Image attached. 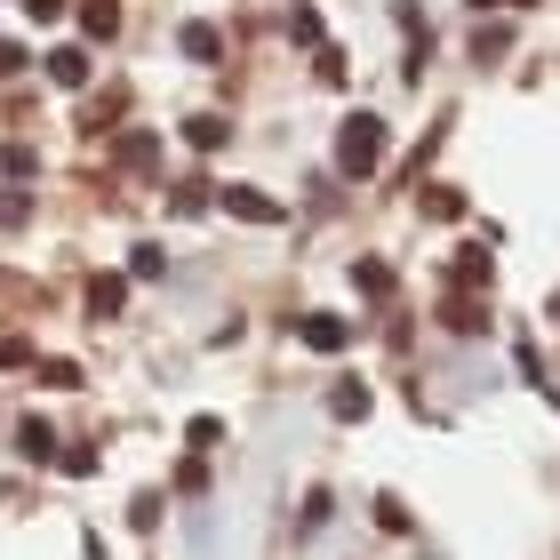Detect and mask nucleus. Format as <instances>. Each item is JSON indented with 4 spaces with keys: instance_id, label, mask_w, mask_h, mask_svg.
I'll return each instance as SVG.
<instances>
[{
    "instance_id": "1",
    "label": "nucleus",
    "mask_w": 560,
    "mask_h": 560,
    "mask_svg": "<svg viewBox=\"0 0 560 560\" xmlns=\"http://www.w3.org/2000/svg\"><path fill=\"white\" fill-rule=\"evenodd\" d=\"M337 168L352 176V185L385 168V120H376V113H352L345 129H337Z\"/></svg>"
},
{
    "instance_id": "2",
    "label": "nucleus",
    "mask_w": 560,
    "mask_h": 560,
    "mask_svg": "<svg viewBox=\"0 0 560 560\" xmlns=\"http://www.w3.org/2000/svg\"><path fill=\"white\" fill-rule=\"evenodd\" d=\"M217 209L241 217V224H280V217H289V209H280L272 192H257V185H217Z\"/></svg>"
},
{
    "instance_id": "3",
    "label": "nucleus",
    "mask_w": 560,
    "mask_h": 560,
    "mask_svg": "<svg viewBox=\"0 0 560 560\" xmlns=\"http://www.w3.org/2000/svg\"><path fill=\"white\" fill-rule=\"evenodd\" d=\"M296 337L313 345V352H345V345H352V320H337V313H304Z\"/></svg>"
},
{
    "instance_id": "4",
    "label": "nucleus",
    "mask_w": 560,
    "mask_h": 560,
    "mask_svg": "<svg viewBox=\"0 0 560 560\" xmlns=\"http://www.w3.org/2000/svg\"><path fill=\"white\" fill-rule=\"evenodd\" d=\"M441 320H448V328H456V337H480V328H489V304H480V296H472V289H456V296H448V304H441Z\"/></svg>"
},
{
    "instance_id": "5",
    "label": "nucleus",
    "mask_w": 560,
    "mask_h": 560,
    "mask_svg": "<svg viewBox=\"0 0 560 560\" xmlns=\"http://www.w3.org/2000/svg\"><path fill=\"white\" fill-rule=\"evenodd\" d=\"M185 144L192 152H224V144H233V120H224V113H192L185 120Z\"/></svg>"
},
{
    "instance_id": "6",
    "label": "nucleus",
    "mask_w": 560,
    "mask_h": 560,
    "mask_svg": "<svg viewBox=\"0 0 560 560\" xmlns=\"http://www.w3.org/2000/svg\"><path fill=\"white\" fill-rule=\"evenodd\" d=\"M209 209H217V185H200V176L168 185V217H209Z\"/></svg>"
},
{
    "instance_id": "7",
    "label": "nucleus",
    "mask_w": 560,
    "mask_h": 560,
    "mask_svg": "<svg viewBox=\"0 0 560 560\" xmlns=\"http://www.w3.org/2000/svg\"><path fill=\"white\" fill-rule=\"evenodd\" d=\"M48 81L57 89H89V48H48Z\"/></svg>"
},
{
    "instance_id": "8",
    "label": "nucleus",
    "mask_w": 560,
    "mask_h": 560,
    "mask_svg": "<svg viewBox=\"0 0 560 560\" xmlns=\"http://www.w3.org/2000/svg\"><path fill=\"white\" fill-rule=\"evenodd\" d=\"M120 304H129V280H120V272H96V280H89V313H96V320H113Z\"/></svg>"
},
{
    "instance_id": "9",
    "label": "nucleus",
    "mask_w": 560,
    "mask_h": 560,
    "mask_svg": "<svg viewBox=\"0 0 560 560\" xmlns=\"http://www.w3.org/2000/svg\"><path fill=\"white\" fill-rule=\"evenodd\" d=\"M176 48H185L192 65H217V57H224V33H217V24H185V33H176Z\"/></svg>"
},
{
    "instance_id": "10",
    "label": "nucleus",
    "mask_w": 560,
    "mask_h": 560,
    "mask_svg": "<svg viewBox=\"0 0 560 560\" xmlns=\"http://www.w3.org/2000/svg\"><path fill=\"white\" fill-rule=\"evenodd\" d=\"M417 209H424L432 224H456V217H465V192H456V185H424V192H417Z\"/></svg>"
},
{
    "instance_id": "11",
    "label": "nucleus",
    "mask_w": 560,
    "mask_h": 560,
    "mask_svg": "<svg viewBox=\"0 0 560 560\" xmlns=\"http://www.w3.org/2000/svg\"><path fill=\"white\" fill-rule=\"evenodd\" d=\"M113 152H120V168H152V161H161V137H152V129H129Z\"/></svg>"
},
{
    "instance_id": "12",
    "label": "nucleus",
    "mask_w": 560,
    "mask_h": 560,
    "mask_svg": "<svg viewBox=\"0 0 560 560\" xmlns=\"http://www.w3.org/2000/svg\"><path fill=\"white\" fill-rule=\"evenodd\" d=\"M16 448L33 456V465H48V456H57V432H48L40 417H24V424H16Z\"/></svg>"
},
{
    "instance_id": "13",
    "label": "nucleus",
    "mask_w": 560,
    "mask_h": 560,
    "mask_svg": "<svg viewBox=\"0 0 560 560\" xmlns=\"http://www.w3.org/2000/svg\"><path fill=\"white\" fill-rule=\"evenodd\" d=\"M489 280H497L489 248H465V257H456V289H489Z\"/></svg>"
},
{
    "instance_id": "14",
    "label": "nucleus",
    "mask_w": 560,
    "mask_h": 560,
    "mask_svg": "<svg viewBox=\"0 0 560 560\" xmlns=\"http://www.w3.org/2000/svg\"><path fill=\"white\" fill-rule=\"evenodd\" d=\"M81 33H89V40H113V33H120V9H113V0H89V9H81Z\"/></svg>"
},
{
    "instance_id": "15",
    "label": "nucleus",
    "mask_w": 560,
    "mask_h": 560,
    "mask_svg": "<svg viewBox=\"0 0 560 560\" xmlns=\"http://www.w3.org/2000/svg\"><path fill=\"white\" fill-rule=\"evenodd\" d=\"M352 289H361V296H393V272L376 257H361V265H352Z\"/></svg>"
},
{
    "instance_id": "16",
    "label": "nucleus",
    "mask_w": 560,
    "mask_h": 560,
    "mask_svg": "<svg viewBox=\"0 0 560 560\" xmlns=\"http://www.w3.org/2000/svg\"><path fill=\"white\" fill-rule=\"evenodd\" d=\"M129 272H137V280H161V272H168V248H161V241L129 248Z\"/></svg>"
},
{
    "instance_id": "17",
    "label": "nucleus",
    "mask_w": 560,
    "mask_h": 560,
    "mask_svg": "<svg viewBox=\"0 0 560 560\" xmlns=\"http://www.w3.org/2000/svg\"><path fill=\"white\" fill-rule=\"evenodd\" d=\"M289 40L320 48V9H313V0H296V16H289Z\"/></svg>"
},
{
    "instance_id": "18",
    "label": "nucleus",
    "mask_w": 560,
    "mask_h": 560,
    "mask_svg": "<svg viewBox=\"0 0 560 560\" xmlns=\"http://www.w3.org/2000/svg\"><path fill=\"white\" fill-rule=\"evenodd\" d=\"M328 409H337L345 424H352V417H369V385H337V393H328Z\"/></svg>"
},
{
    "instance_id": "19",
    "label": "nucleus",
    "mask_w": 560,
    "mask_h": 560,
    "mask_svg": "<svg viewBox=\"0 0 560 560\" xmlns=\"http://www.w3.org/2000/svg\"><path fill=\"white\" fill-rule=\"evenodd\" d=\"M504 48H513V33H504V24H480V33H472V57H480V65L504 57Z\"/></svg>"
},
{
    "instance_id": "20",
    "label": "nucleus",
    "mask_w": 560,
    "mask_h": 560,
    "mask_svg": "<svg viewBox=\"0 0 560 560\" xmlns=\"http://www.w3.org/2000/svg\"><path fill=\"white\" fill-rule=\"evenodd\" d=\"M0 168L24 185V176H40V152H33V144H9V152H0Z\"/></svg>"
},
{
    "instance_id": "21",
    "label": "nucleus",
    "mask_w": 560,
    "mask_h": 560,
    "mask_svg": "<svg viewBox=\"0 0 560 560\" xmlns=\"http://www.w3.org/2000/svg\"><path fill=\"white\" fill-rule=\"evenodd\" d=\"M40 385H57V393H72V385H81V369H72V361H40Z\"/></svg>"
},
{
    "instance_id": "22",
    "label": "nucleus",
    "mask_w": 560,
    "mask_h": 560,
    "mask_svg": "<svg viewBox=\"0 0 560 560\" xmlns=\"http://www.w3.org/2000/svg\"><path fill=\"white\" fill-rule=\"evenodd\" d=\"M24 217H33V200H24V192H0V233H9V224H24Z\"/></svg>"
},
{
    "instance_id": "23",
    "label": "nucleus",
    "mask_w": 560,
    "mask_h": 560,
    "mask_svg": "<svg viewBox=\"0 0 560 560\" xmlns=\"http://www.w3.org/2000/svg\"><path fill=\"white\" fill-rule=\"evenodd\" d=\"M24 65H33V57H24V40H0V81H16Z\"/></svg>"
},
{
    "instance_id": "24",
    "label": "nucleus",
    "mask_w": 560,
    "mask_h": 560,
    "mask_svg": "<svg viewBox=\"0 0 560 560\" xmlns=\"http://www.w3.org/2000/svg\"><path fill=\"white\" fill-rule=\"evenodd\" d=\"M24 16H33V24H57V16H65V0H24Z\"/></svg>"
},
{
    "instance_id": "25",
    "label": "nucleus",
    "mask_w": 560,
    "mask_h": 560,
    "mask_svg": "<svg viewBox=\"0 0 560 560\" xmlns=\"http://www.w3.org/2000/svg\"><path fill=\"white\" fill-rule=\"evenodd\" d=\"M16 361H33V352H24V337H0V369H16Z\"/></svg>"
},
{
    "instance_id": "26",
    "label": "nucleus",
    "mask_w": 560,
    "mask_h": 560,
    "mask_svg": "<svg viewBox=\"0 0 560 560\" xmlns=\"http://www.w3.org/2000/svg\"><path fill=\"white\" fill-rule=\"evenodd\" d=\"M504 9H537V0H504Z\"/></svg>"
}]
</instances>
